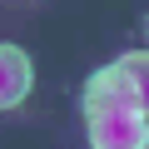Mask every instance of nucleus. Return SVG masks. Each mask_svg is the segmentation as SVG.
<instances>
[{
  "mask_svg": "<svg viewBox=\"0 0 149 149\" xmlns=\"http://www.w3.org/2000/svg\"><path fill=\"white\" fill-rule=\"evenodd\" d=\"M90 144L95 149H149V119H144V109L90 114Z\"/></svg>",
  "mask_w": 149,
  "mask_h": 149,
  "instance_id": "f257e3e1",
  "label": "nucleus"
},
{
  "mask_svg": "<svg viewBox=\"0 0 149 149\" xmlns=\"http://www.w3.org/2000/svg\"><path fill=\"white\" fill-rule=\"evenodd\" d=\"M114 109H139V90L129 85L119 60L109 70L90 74V85H85V114H114Z\"/></svg>",
  "mask_w": 149,
  "mask_h": 149,
  "instance_id": "f03ea898",
  "label": "nucleus"
},
{
  "mask_svg": "<svg viewBox=\"0 0 149 149\" xmlns=\"http://www.w3.org/2000/svg\"><path fill=\"white\" fill-rule=\"evenodd\" d=\"M30 80H35L30 55H25L20 45H0V104L15 109V104L30 95Z\"/></svg>",
  "mask_w": 149,
  "mask_h": 149,
  "instance_id": "7ed1b4c3",
  "label": "nucleus"
},
{
  "mask_svg": "<svg viewBox=\"0 0 149 149\" xmlns=\"http://www.w3.org/2000/svg\"><path fill=\"white\" fill-rule=\"evenodd\" d=\"M119 70L129 74V85L139 90V109L149 114V50H129V55H119Z\"/></svg>",
  "mask_w": 149,
  "mask_h": 149,
  "instance_id": "20e7f679",
  "label": "nucleus"
}]
</instances>
